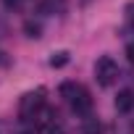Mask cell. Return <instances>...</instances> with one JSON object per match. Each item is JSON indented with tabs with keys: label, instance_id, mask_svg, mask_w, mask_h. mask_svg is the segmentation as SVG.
<instances>
[{
	"label": "cell",
	"instance_id": "cell-1",
	"mask_svg": "<svg viewBox=\"0 0 134 134\" xmlns=\"http://www.w3.org/2000/svg\"><path fill=\"white\" fill-rule=\"evenodd\" d=\"M95 79H97L100 87H110L118 79V66H116V60L110 55L97 58V63H95Z\"/></svg>",
	"mask_w": 134,
	"mask_h": 134
},
{
	"label": "cell",
	"instance_id": "cell-2",
	"mask_svg": "<svg viewBox=\"0 0 134 134\" xmlns=\"http://www.w3.org/2000/svg\"><path fill=\"white\" fill-rule=\"evenodd\" d=\"M42 108H45V90H42V87L26 92V95L19 100V113H21V118L37 116V110H42Z\"/></svg>",
	"mask_w": 134,
	"mask_h": 134
},
{
	"label": "cell",
	"instance_id": "cell-3",
	"mask_svg": "<svg viewBox=\"0 0 134 134\" xmlns=\"http://www.w3.org/2000/svg\"><path fill=\"white\" fill-rule=\"evenodd\" d=\"M134 108V92L131 90H121L118 95H116V110L118 113H126V110H131Z\"/></svg>",
	"mask_w": 134,
	"mask_h": 134
},
{
	"label": "cell",
	"instance_id": "cell-4",
	"mask_svg": "<svg viewBox=\"0 0 134 134\" xmlns=\"http://www.w3.org/2000/svg\"><path fill=\"white\" fill-rule=\"evenodd\" d=\"M82 90H84V87H79L76 82H63L58 92H60V97H66L69 103H74V100L79 97V92H82Z\"/></svg>",
	"mask_w": 134,
	"mask_h": 134
},
{
	"label": "cell",
	"instance_id": "cell-5",
	"mask_svg": "<svg viewBox=\"0 0 134 134\" xmlns=\"http://www.w3.org/2000/svg\"><path fill=\"white\" fill-rule=\"evenodd\" d=\"M71 108H74L76 113H90V108H92V97L87 95V90H82V92H79V97L71 103Z\"/></svg>",
	"mask_w": 134,
	"mask_h": 134
},
{
	"label": "cell",
	"instance_id": "cell-6",
	"mask_svg": "<svg viewBox=\"0 0 134 134\" xmlns=\"http://www.w3.org/2000/svg\"><path fill=\"white\" fill-rule=\"evenodd\" d=\"M69 60H71L69 50H58V53H53V55H50V60H47V63H50V69H63Z\"/></svg>",
	"mask_w": 134,
	"mask_h": 134
},
{
	"label": "cell",
	"instance_id": "cell-7",
	"mask_svg": "<svg viewBox=\"0 0 134 134\" xmlns=\"http://www.w3.org/2000/svg\"><path fill=\"white\" fill-rule=\"evenodd\" d=\"M24 34H26L29 40H40V37H42V26H40L37 21H26V24H24Z\"/></svg>",
	"mask_w": 134,
	"mask_h": 134
},
{
	"label": "cell",
	"instance_id": "cell-8",
	"mask_svg": "<svg viewBox=\"0 0 134 134\" xmlns=\"http://www.w3.org/2000/svg\"><path fill=\"white\" fill-rule=\"evenodd\" d=\"M82 134H103V124H100L97 118H87V121H84Z\"/></svg>",
	"mask_w": 134,
	"mask_h": 134
},
{
	"label": "cell",
	"instance_id": "cell-9",
	"mask_svg": "<svg viewBox=\"0 0 134 134\" xmlns=\"http://www.w3.org/2000/svg\"><path fill=\"white\" fill-rule=\"evenodd\" d=\"M40 134H63V126H60V124H55V121H50V124L40 126Z\"/></svg>",
	"mask_w": 134,
	"mask_h": 134
},
{
	"label": "cell",
	"instance_id": "cell-10",
	"mask_svg": "<svg viewBox=\"0 0 134 134\" xmlns=\"http://www.w3.org/2000/svg\"><path fill=\"white\" fill-rule=\"evenodd\" d=\"M124 16H126V29H134V3H126Z\"/></svg>",
	"mask_w": 134,
	"mask_h": 134
},
{
	"label": "cell",
	"instance_id": "cell-11",
	"mask_svg": "<svg viewBox=\"0 0 134 134\" xmlns=\"http://www.w3.org/2000/svg\"><path fill=\"white\" fill-rule=\"evenodd\" d=\"M126 60H129V63H134V42H129V45H126Z\"/></svg>",
	"mask_w": 134,
	"mask_h": 134
},
{
	"label": "cell",
	"instance_id": "cell-12",
	"mask_svg": "<svg viewBox=\"0 0 134 134\" xmlns=\"http://www.w3.org/2000/svg\"><path fill=\"white\" fill-rule=\"evenodd\" d=\"M0 3H3L5 8H11V11H13V8H19V3H21V0H0Z\"/></svg>",
	"mask_w": 134,
	"mask_h": 134
}]
</instances>
